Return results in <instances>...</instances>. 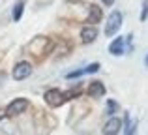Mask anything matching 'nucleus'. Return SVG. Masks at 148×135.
<instances>
[{
	"label": "nucleus",
	"instance_id": "obj_19",
	"mask_svg": "<svg viewBox=\"0 0 148 135\" xmlns=\"http://www.w3.org/2000/svg\"><path fill=\"white\" fill-rule=\"evenodd\" d=\"M145 64H146V66H148V55H146V58H145Z\"/></svg>",
	"mask_w": 148,
	"mask_h": 135
},
{
	"label": "nucleus",
	"instance_id": "obj_15",
	"mask_svg": "<svg viewBox=\"0 0 148 135\" xmlns=\"http://www.w3.org/2000/svg\"><path fill=\"white\" fill-rule=\"evenodd\" d=\"M81 75H84V69H75V71H69L66 77H68V79H79Z\"/></svg>",
	"mask_w": 148,
	"mask_h": 135
},
{
	"label": "nucleus",
	"instance_id": "obj_12",
	"mask_svg": "<svg viewBox=\"0 0 148 135\" xmlns=\"http://www.w3.org/2000/svg\"><path fill=\"white\" fill-rule=\"evenodd\" d=\"M23 10H25V2H23V0H19V2L13 6V21H15V23L21 21V17H23Z\"/></svg>",
	"mask_w": 148,
	"mask_h": 135
},
{
	"label": "nucleus",
	"instance_id": "obj_11",
	"mask_svg": "<svg viewBox=\"0 0 148 135\" xmlns=\"http://www.w3.org/2000/svg\"><path fill=\"white\" fill-rule=\"evenodd\" d=\"M77 96H81V86H79V84H77L75 88H71V90H68V92H62V99H64V103L68 101V99L77 98Z\"/></svg>",
	"mask_w": 148,
	"mask_h": 135
},
{
	"label": "nucleus",
	"instance_id": "obj_4",
	"mask_svg": "<svg viewBox=\"0 0 148 135\" xmlns=\"http://www.w3.org/2000/svg\"><path fill=\"white\" fill-rule=\"evenodd\" d=\"M30 75H32V64L25 62V60H23V62H17L15 68H13V71H11V77H13L15 81H23Z\"/></svg>",
	"mask_w": 148,
	"mask_h": 135
},
{
	"label": "nucleus",
	"instance_id": "obj_16",
	"mask_svg": "<svg viewBox=\"0 0 148 135\" xmlns=\"http://www.w3.org/2000/svg\"><path fill=\"white\" fill-rule=\"evenodd\" d=\"M148 19V0H145V2H143V13H141V21L145 23Z\"/></svg>",
	"mask_w": 148,
	"mask_h": 135
},
{
	"label": "nucleus",
	"instance_id": "obj_9",
	"mask_svg": "<svg viewBox=\"0 0 148 135\" xmlns=\"http://www.w3.org/2000/svg\"><path fill=\"white\" fill-rule=\"evenodd\" d=\"M120 128H122V120H120V118H116V116H112L111 120L105 124L103 135H116V133L120 132Z\"/></svg>",
	"mask_w": 148,
	"mask_h": 135
},
{
	"label": "nucleus",
	"instance_id": "obj_8",
	"mask_svg": "<svg viewBox=\"0 0 148 135\" xmlns=\"http://www.w3.org/2000/svg\"><path fill=\"white\" fill-rule=\"evenodd\" d=\"M124 51H126V38H116V40L111 41V45H109V53H111L112 56H120Z\"/></svg>",
	"mask_w": 148,
	"mask_h": 135
},
{
	"label": "nucleus",
	"instance_id": "obj_3",
	"mask_svg": "<svg viewBox=\"0 0 148 135\" xmlns=\"http://www.w3.org/2000/svg\"><path fill=\"white\" fill-rule=\"evenodd\" d=\"M26 109H28V99H25V98H17V99H13V101H11L10 105L6 107L4 114H6V116H17V114L25 113Z\"/></svg>",
	"mask_w": 148,
	"mask_h": 135
},
{
	"label": "nucleus",
	"instance_id": "obj_5",
	"mask_svg": "<svg viewBox=\"0 0 148 135\" xmlns=\"http://www.w3.org/2000/svg\"><path fill=\"white\" fill-rule=\"evenodd\" d=\"M43 99H45V103H47L49 107H60L62 103H64V99H62V92L58 90V88H49V90L45 92Z\"/></svg>",
	"mask_w": 148,
	"mask_h": 135
},
{
	"label": "nucleus",
	"instance_id": "obj_13",
	"mask_svg": "<svg viewBox=\"0 0 148 135\" xmlns=\"http://www.w3.org/2000/svg\"><path fill=\"white\" fill-rule=\"evenodd\" d=\"M137 132V122H130V116L126 114V135H135Z\"/></svg>",
	"mask_w": 148,
	"mask_h": 135
},
{
	"label": "nucleus",
	"instance_id": "obj_1",
	"mask_svg": "<svg viewBox=\"0 0 148 135\" xmlns=\"http://www.w3.org/2000/svg\"><path fill=\"white\" fill-rule=\"evenodd\" d=\"M122 21H124V15L120 13L118 10H114L111 15L107 17V25H105V36L107 38H112L116 32H118V28L122 26Z\"/></svg>",
	"mask_w": 148,
	"mask_h": 135
},
{
	"label": "nucleus",
	"instance_id": "obj_18",
	"mask_svg": "<svg viewBox=\"0 0 148 135\" xmlns=\"http://www.w3.org/2000/svg\"><path fill=\"white\" fill-rule=\"evenodd\" d=\"M103 4H105V6H112V4H114V0H103Z\"/></svg>",
	"mask_w": 148,
	"mask_h": 135
},
{
	"label": "nucleus",
	"instance_id": "obj_10",
	"mask_svg": "<svg viewBox=\"0 0 148 135\" xmlns=\"http://www.w3.org/2000/svg\"><path fill=\"white\" fill-rule=\"evenodd\" d=\"M88 96L90 98H103L105 96V86L101 81H92L88 84Z\"/></svg>",
	"mask_w": 148,
	"mask_h": 135
},
{
	"label": "nucleus",
	"instance_id": "obj_17",
	"mask_svg": "<svg viewBox=\"0 0 148 135\" xmlns=\"http://www.w3.org/2000/svg\"><path fill=\"white\" fill-rule=\"evenodd\" d=\"M114 111H116V103L112 101V99H109V101H107V113H109V114H112Z\"/></svg>",
	"mask_w": 148,
	"mask_h": 135
},
{
	"label": "nucleus",
	"instance_id": "obj_7",
	"mask_svg": "<svg viewBox=\"0 0 148 135\" xmlns=\"http://www.w3.org/2000/svg\"><path fill=\"white\" fill-rule=\"evenodd\" d=\"M96 38H98V28L92 25H86L83 26V30H81V40H83V43H92V41H96Z\"/></svg>",
	"mask_w": 148,
	"mask_h": 135
},
{
	"label": "nucleus",
	"instance_id": "obj_2",
	"mask_svg": "<svg viewBox=\"0 0 148 135\" xmlns=\"http://www.w3.org/2000/svg\"><path fill=\"white\" fill-rule=\"evenodd\" d=\"M51 47H53L51 40H47V38H43V36H38L36 40H32V43L28 45V49L34 53V55H38V56L47 55V53L51 51ZM32 53H30V55H32Z\"/></svg>",
	"mask_w": 148,
	"mask_h": 135
},
{
	"label": "nucleus",
	"instance_id": "obj_6",
	"mask_svg": "<svg viewBox=\"0 0 148 135\" xmlns=\"http://www.w3.org/2000/svg\"><path fill=\"white\" fill-rule=\"evenodd\" d=\"M101 17H103V13H101V8L96 6V4H90V6H88V15H86V19H84V21L90 23L92 26H96V25L101 21Z\"/></svg>",
	"mask_w": 148,
	"mask_h": 135
},
{
	"label": "nucleus",
	"instance_id": "obj_14",
	"mask_svg": "<svg viewBox=\"0 0 148 135\" xmlns=\"http://www.w3.org/2000/svg\"><path fill=\"white\" fill-rule=\"evenodd\" d=\"M99 62H94V64H90V66H86L84 68V73H96V71H99Z\"/></svg>",
	"mask_w": 148,
	"mask_h": 135
}]
</instances>
